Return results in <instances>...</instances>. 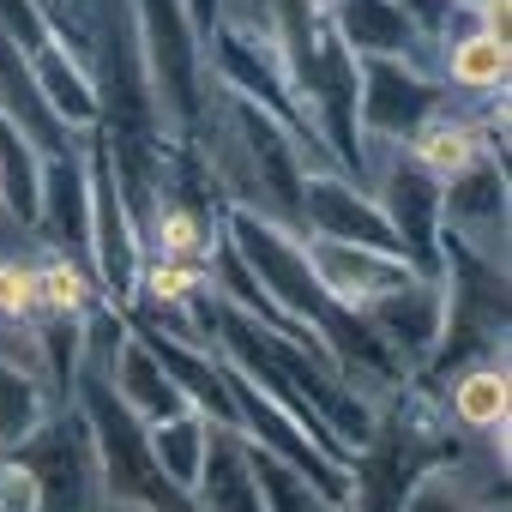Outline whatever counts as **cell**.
<instances>
[{
	"mask_svg": "<svg viewBox=\"0 0 512 512\" xmlns=\"http://www.w3.org/2000/svg\"><path fill=\"white\" fill-rule=\"evenodd\" d=\"M49 422V398H43V380L31 368H19L13 356H0V452L25 446L37 428Z\"/></svg>",
	"mask_w": 512,
	"mask_h": 512,
	"instance_id": "cell-5",
	"label": "cell"
},
{
	"mask_svg": "<svg viewBox=\"0 0 512 512\" xmlns=\"http://www.w3.org/2000/svg\"><path fill=\"white\" fill-rule=\"evenodd\" d=\"M145 13H151V61H157V91L175 103V109H187L193 97H187V49H181V13H175V0H145Z\"/></svg>",
	"mask_w": 512,
	"mask_h": 512,
	"instance_id": "cell-9",
	"label": "cell"
},
{
	"mask_svg": "<svg viewBox=\"0 0 512 512\" xmlns=\"http://www.w3.org/2000/svg\"><path fill=\"white\" fill-rule=\"evenodd\" d=\"M37 308H43L37 272L19 266V260H0V320H7V326H25Z\"/></svg>",
	"mask_w": 512,
	"mask_h": 512,
	"instance_id": "cell-14",
	"label": "cell"
},
{
	"mask_svg": "<svg viewBox=\"0 0 512 512\" xmlns=\"http://www.w3.org/2000/svg\"><path fill=\"white\" fill-rule=\"evenodd\" d=\"M410 151H416V169L428 175V181H452V175H464L482 151H476V133L470 127H452V121H428V127H416L410 133Z\"/></svg>",
	"mask_w": 512,
	"mask_h": 512,
	"instance_id": "cell-10",
	"label": "cell"
},
{
	"mask_svg": "<svg viewBox=\"0 0 512 512\" xmlns=\"http://www.w3.org/2000/svg\"><path fill=\"white\" fill-rule=\"evenodd\" d=\"M0 512H37V476L19 452H0Z\"/></svg>",
	"mask_w": 512,
	"mask_h": 512,
	"instance_id": "cell-18",
	"label": "cell"
},
{
	"mask_svg": "<svg viewBox=\"0 0 512 512\" xmlns=\"http://www.w3.org/2000/svg\"><path fill=\"white\" fill-rule=\"evenodd\" d=\"M37 290H43V308L61 314V320H79V314L91 308V284H85V272L67 266V260H49V266L37 272Z\"/></svg>",
	"mask_w": 512,
	"mask_h": 512,
	"instance_id": "cell-13",
	"label": "cell"
},
{
	"mask_svg": "<svg viewBox=\"0 0 512 512\" xmlns=\"http://www.w3.org/2000/svg\"><path fill=\"white\" fill-rule=\"evenodd\" d=\"M344 31L356 49L368 55H392V49H410V13L392 7V0H344Z\"/></svg>",
	"mask_w": 512,
	"mask_h": 512,
	"instance_id": "cell-11",
	"label": "cell"
},
{
	"mask_svg": "<svg viewBox=\"0 0 512 512\" xmlns=\"http://www.w3.org/2000/svg\"><path fill=\"white\" fill-rule=\"evenodd\" d=\"M404 512H482V506L458 488V476H422L416 494L404 500Z\"/></svg>",
	"mask_w": 512,
	"mask_h": 512,
	"instance_id": "cell-17",
	"label": "cell"
},
{
	"mask_svg": "<svg viewBox=\"0 0 512 512\" xmlns=\"http://www.w3.org/2000/svg\"><path fill=\"white\" fill-rule=\"evenodd\" d=\"M157 247H163V260H193V253L205 247V223H199V211H187V205L157 211Z\"/></svg>",
	"mask_w": 512,
	"mask_h": 512,
	"instance_id": "cell-15",
	"label": "cell"
},
{
	"mask_svg": "<svg viewBox=\"0 0 512 512\" xmlns=\"http://www.w3.org/2000/svg\"><path fill=\"white\" fill-rule=\"evenodd\" d=\"M247 464H253V488H260V506L266 512H326L320 488L296 464H284L278 452H266V446L247 440Z\"/></svg>",
	"mask_w": 512,
	"mask_h": 512,
	"instance_id": "cell-7",
	"label": "cell"
},
{
	"mask_svg": "<svg viewBox=\"0 0 512 512\" xmlns=\"http://www.w3.org/2000/svg\"><path fill=\"white\" fill-rule=\"evenodd\" d=\"M368 85H374V97H368V121H374L380 133H416V121L434 109L428 85H416L410 73L398 79V67H368Z\"/></svg>",
	"mask_w": 512,
	"mask_h": 512,
	"instance_id": "cell-8",
	"label": "cell"
},
{
	"mask_svg": "<svg viewBox=\"0 0 512 512\" xmlns=\"http://www.w3.org/2000/svg\"><path fill=\"white\" fill-rule=\"evenodd\" d=\"M368 314H374V326H380L404 356H428L434 338H440V326H446V302H440V290L422 284L416 272H410L404 284L380 290V296L368 302Z\"/></svg>",
	"mask_w": 512,
	"mask_h": 512,
	"instance_id": "cell-2",
	"label": "cell"
},
{
	"mask_svg": "<svg viewBox=\"0 0 512 512\" xmlns=\"http://www.w3.org/2000/svg\"><path fill=\"white\" fill-rule=\"evenodd\" d=\"M13 452L37 476V512H103L109 488H103V464L85 416H55Z\"/></svg>",
	"mask_w": 512,
	"mask_h": 512,
	"instance_id": "cell-1",
	"label": "cell"
},
{
	"mask_svg": "<svg viewBox=\"0 0 512 512\" xmlns=\"http://www.w3.org/2000/svg\"><path fill=\"white\" fill-rule=\"evenodd\" d=\"M452 85H464V91H494V85H506V43L488 37V31L464 37V43L452 49Z\"/></svg>",
	"mask_w": 512,
	"mask_h": 512,
	"instance_id": "cell-12",
	"label": "cell"
},
{
	"mask_svg": "<svg viewBox=\"0 0 512 512\" xmlns=\"http://www.w3.org/2000/svg\"><path fill=\"white\" fill-rule=\"evenodd\" d=\"M145 446H151L157 476H163L169 488L193 494V482H199V470H205L211 422H205L199 410H181V416H169V422H151V428H145Z\"/></svg>",
	"mask_w": 512,
	"mask_h": 512,
	"instance_id": "cell-4",
	"label": "cell"
},
{
	"mask_svg": "<svg viewBox=\"0 0 512 512\" xmlns=\"http://www.w3.org/2000/svg\"><path fill=\"white\" fill-rule=\"evenodd\" d=\"M145 290H151L157 308H181V302L199 290V272H193L187 260H157V266L145 272Z\"/></svg>",
	"mask_w": 512,
	"mask_h": 512,
	"instance_id": "cell-16",
	"label": "cell"
},
{
	"mask_svg": "<svg viewBox=\"0 0 512 512\" xmlns=\"http://www.w3.org/2000/svg\"><path fill=\"white\" fill-rule=\"evenodd\" d=\"M452 422L476 434H506V362L470 368L452 386Z\"/></svg>",
	"mask_w": 512,
	"mask_h": 512,
	"instance_id": "cell-6",
	"label": "cell"
},
{
	"mask_svg": "<svg viewBox=\"0 0 512 512\" xmlns=\"http://www.w3.org/2000/svg\"><path fill=\"white\" fill-rule=\"evenodd\" d=\"M115 398L151 428V422H169V416H181V410H193L187 398H181V386L169 380V368L151 356V344H121V356H115Z\"/></svg>",
	"mask_w": 512,
	"mask_h": 512,
	"instance_id": "cell-3",
	"label": "cell"
}]
</instances>
